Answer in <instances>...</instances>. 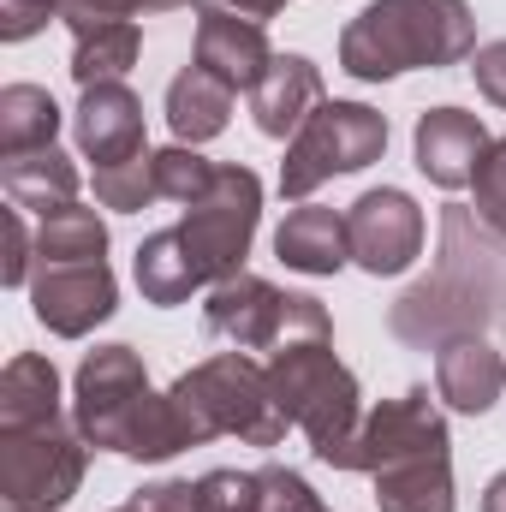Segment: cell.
Masks as SVG:
<instances>
[{
  "label": "cell",
  "instance_id": "26",
  "mask_svg": "<svg viewBox=\"0 0 506 512\" xmlns=\"http://www.w3.org/2000/svg\"><path fill=\"white\" fill-rule=\"evenodd\" d=\"M108 256V221L84 203H66L36 221V262H96Z\"/></svg>",
  "mask_w": 506,
  "mask_h": 512
},
{
  "label": "cell",
  "instance_id": "25",
  "mask_svg": "<svg viewBox=\"0 0 506 512\" xmlns=\"http://www.w3.org/2000/svg\"><path fill=\"white\" fill-rule=\"evenodd\" d=\"M60 131V108L42 84H6L0 90V161L48 149Z\"/></svg>",
  "mask_w": 506,
  "mask_h": 512
},
{
  "label": "cell",
  "instance_id": "5",
  "mask_svg": "<svg viewBox=\"0 0 506 512\" xmlns=\"http://www.w3.org/2000/svg\"><path fill=\"white\" fill-rule=\"evenodd\" d=\"M268 382L280 411L292 417V429L310 435V453L322 465L340 459V447L358 435L364 423V393L358 376L334 358V340H292L268 358Z\"/></svg>",
  "mask_w": 506,
  "mask_h": 512
},
{
  "label": "cell",
  "instance_id": "22",
  "mask_svg": "<svg viewBox=\"0 0 506 512\" xmlns=\"http://www.w3.org/2000/svg\"><path fill=\"white\" fill-rule=\"evenodd\" d=\"M137 54H143V24L137 18L72 24V78H78V90L126 78L131 66H137Z\"/></svg>",
  "mask_w": 506,
  "mask_h": 512
},
{
  "label": "cell",
  "instance_id": "12",
  "mask_svg": "<svg viewBox=\"0 0 506 512\" xmlns=\"http://www.w3.org/2000/svg\"><path fill=\"white\" fill-rule=\"evenodd\" d=\"M346 233H352V262L364 274H405L423 256V209L411 203V191L376 185L346 209Z\"/></svg>",
  "mask_w": 506,
  "mask_h": 512
},
{
  "label": "cell",
  "instance_id": "37",
  "mask_svg": "<svg viewBox=\"0 0 506 512\" xmlns=\"http://www.w3.org/2000/svg\"><path fill=\"white\" fill-rule=\"evenodd\" d=\"M197 6H221V12H239V18L268 24V18H274V12H286L292 0H197Z\"/></svg>",
  "mask_w": 506,
  "mask_h": 512
},
{
  "label": "cell",
  "instance_id": "16",
  "mask_svg": "<svg viewBox=\"0 0 506 512\" xmlns=\"http://www.w3.org/2000/svg\"><path fill=\"white\" fill-rule=\"evenodd\" d=\"M435 393L465 417H483V411L501 405L506 358L489 346V334H459L435 352Z\"/></svg>",
  "mask_w": 506,
  "mask_h": 512
},
{
  "label": "cell",
  "instance_id": "2",
  "mask_svg": "<svg viewBox=\"0 0 506 512\" xmlns=\"http://www.w3.org/2000/svg\"><path fill=\"white\" fill-rule=\"evenodd\" d=\"M72 423L84 429L90 447L137 459V465H161V459L197 447L173 393L149 387V364H143L137 346L84 352V364L72 376Z\"/></svg>",
  "mask_w": 506,
  "mask_h": 512
},
{
  "label": "cell",
  "instance_id": "24",
  "mask_svg": "<svg viewBox=\"0 0 506 512\" xmlns=\"http://www.w3.org/2000/svg\"><path fill=\"white\" fill-rule=\"evenodd\" d=\"M48 417H66L60 411V370L42 352H18L0 370V429H30Z\"/></svg>",
  "mask_w": 506,
  "mask_h": 512
},
{
  "label": "cell",
  "instance_id": "15",
  "mask_svg": "<svg viewBox=\"0 0 506 512\" xmlns=\"http://www.w3.org/2000/svg\"><path fill=\"white\" fill-rule=\"evenodd\" d=\"M197 66L215 72L227 90H245V96H251L256 84H262V72L274 66L268 30H262L256 18L221 12V6H203V18H197Z\"/></svg>",
  "mask_w": 506,
  "mask_h": 512
},
{
  "label": "cell",
  "instance_id": "36",
  "mask_svg": "<svg viewBox=\"0 0 506 512\" xmlns=\"http://www.w3.org/2000/svg\"><path fill=\"white\" fill-rule=\"evenodd\" d=\"M471 78H477V90L506 108V42H483L477 54H471Z\"/></svg>",
  "mask_w": 506,
  "mask_h": 512
},
{
  "label": "cell",
  "instance_id": "1",
  "mask_svg": "<svg viewBox=\"0 0 506 512\" xmlns=\"http://www.w3.org/2000/svg\"><path fill=\"white\" fill-rule=\"evenodd\" d=\"M506 322V239L477 221V209H447L441 215V256L435 274L417 280L393 310L387 328L393 340L417 352H441L459 334H489Z\"/></svg>",
  "mask_w": 506,
  "mask_h": 512
},
{
  "label": "cell",
  "instance_id": "9",
  "mask_svg": "<svg viewBox=\"0 0 506 512\" xmlns=\"http://www.w3.org/2000/svg\"><path fill=\"white\" fill-rule=\"evenodd\" d=\"M256 221H262V179H256L251 167L227 161L215 173V191L203 203H191L185 221H179V239H185V251L197 256V268H203L209 286L245 274Z\"/></svg>",
  "mask_w": 506,
  "mask_h": 512
},
{
  "label": "cell",
  "instance_id": "28",
  "mask_svg": "<svg viewBox=\"0 0 506 512\" xmlns=\"http://www.w3.org/2000/svg\"><path fill=\"white\" fill-rule=\"evenodd\" d=\"M155 149L149 155H131L120 167H96V203L114 209V215H143L155 203Z\"/></svg>",
  "mask_w": 506,
  "mask_h": 512
},
{
  "label": "cell",
  "instance_id": "31",
  "mask_svg": "<svg viewBox=\"0 0 506 512\" xmlns=\"http://www.w3.org/2000/svg\"><path fill=\"white\" fill-rule=\"evenodd\" d=\"M197 512H256V471H209V477H197Z\"/></svg>",
  "mask_w": 506,
  "mask_h": 512
},
{
  "label": "cell",
  "instance_id": "8",
  "mask_svg": "<svg viewBox=\"0 0 506 512\" xmlns=\"http://www.w3.org/2000/svg\"><path fill=\"white\" fill-rule=\"evenodd\" d=\"M381 149H387V114H376L370 102H322L286 143L280 197L304 203L316 185H328L340 173H364L370 161H381Z\"/></svg>",
  "mask_w": 506,
  "mask_h": 512
},
{
  "label": "cell",
  "instance_id": "33",
  "mask_svg": "<svg viewBox=\"0 0 506 512\" xmlns=\"http://www.w3.org/2000/svg\"><path fill=\"white\" fill-rule=\"evenodd\" d=\"M173 6H191V0H60V18L72 30L96 18H143V12H173Z\"/></svg>",
  "mask_w": 506,
  "mask_h": 512
},
{
  "label": "cell",
  "instance_id": "21",
  "mask_svg": "<svg viewBox=\"0 0 506 512\" xmlns=\"http://www.w3.org/2000/svg\"><path fill=\"white\" fill-rule=\"evenodd\" d=\"M233 96L239 90H227L215 72H203L197 60L167 84V126H173V137L179 143H209V137H221L227 131V120H233Z\"/></svg>",
  "mask_w": 506,
  "mask_h": 512
},
{
  "label": "cell",
  "instance_id": "38",
  "mask_svg": "<svg viewBox=\"0 0 506 512\" xmlns=\"http://www.w3.org/2000/svg\"><path fill=\"white\" fill-rule=\"evenodd\" d=\"M483 512H506V471L501 477H489V489H483Z\"/></svg>",
  "mask_w": 506,
  "mask_h": 512
},
{
  "label": "cell",
  "instance_id": "18",
  "mask_svg": "<svg viewBox=\"0 0 506 512\" xmlns=\"http://www.w3.org/2000/svg\"><path fill=\"white\" fill-rule=\"evenodd\" d=\"M274 256L298 274H340L352 262V233L340 209L322 203H298L280 227H274Z\"/></svg>",
  "mask_w": 506,
  "mask_h": 512
},
{
  "label": "cell",
  "instance_id": "19",
  "mask_svg": "<svg viewBox=\"0 0 506 512\" xmlns=\"http://www.w3.org/2000/svg\"><path fill=\"white\" fill-rule=\"evenodd\" d=\"M78 185H84L78 161H72L66 149H54V143L0 161V191H6V203L24 209V215H36V221L54 215V209H66V203H78Z\"/></svg>",
  "mask_w": 506,
  "mask_h": 512
},
{
  "label": "cell",
  "instance_id": "10",
  "mask_svg": "<svg viewBox=\"0 0 506 512\" xmlns=\"http://www.w3.org/2000/svg\"><path fill=\"white\" fill-rule=\"evenodd\" d=\"M453 441H447V417H441V405L429 399V387H405L399 399H381L376 411H364V423H358V435L340 447V459H334V471H364V477H376L381 465H393V459H405V453H447Z\"/></svg>",
  "mask_w": 506,
  "mask_h": 512
},
{
  "label": "cell",
  "instance_id": "13",
  "mask_svg": "<svg viewBox=\"0 0 506 512\" xmlns=\"http://www.w3.org/2000/svg\"><path fill=\"white\" fill-rule=\"evenodd\" d=\"M489 143L495 137H489V126L477 114H465V108H429V114H417V131H411V161H417V173L429 185L465 191L477 179V161H483Z\"/></svg>",
  "mask_w": 506,
  "mask_h": 512
},
{
  "label": "cell",
  "instance_id": "4",
  "mask_svg": "<svg viewBox=\"0 0 506 512\" xmlns=\"http://www.w3.org/2000/svg\"><path fill=\"white\" fill-rule=\"evenodd\" d=\"M191 441H215V435H239L251 447H280L292 417L280 411L268 364H256L251 352H215L203 364H191L179 382L167 387Z\"/></svg>",
  "mask_w": 506,
  "mask_h": 512
},
{
  "label": "cell",
  "instance_id": "20",
  "mask_svg": "<svg viewBox=\"0 0 506 512\" xmlns=\"http://www.w3.org/2000/svg\"><path fill=\"white\" fill-rule=\"evenodd\" d=\"M381 512H459L453 495V453H405L376 471Z\"/></svg>",
  "mask_w": 506,
  "mask_h": 512
},
{
  "label": "cell",
  "instance_id": "32",
  "mask_svg": "<svg viewBox=\"0 0 506 512\" xmlns=\"http://www.w3.org/2000/svg\"><path fill=\"white\" fill-rule=\"evenodd\" d=\"M0 239H6L0 286H30V274H36V233L24 227V209H0Z\"/></svg>",
  "mask_w": 506,
  "mask_h": 512
},
{
  "label": "cell",
  "instance_id": "14",
  "mask_svg": "<svg viewBox=\"0 0 506 512\" xmlns=\"http://www.w3.org/2000/svg\"><path fill=\"white\" fill-rule=\"evenodd\" d=\"M72 131H78L84 161H96V167H120V161H131V155H149V137H143V102L126 90V78H114V84H90V90L78 96Z\"/></svg>",
  "mask_w": 506,
  "mask_h": 512
},
{
  "label": "cell",
  "instance_id": "30",
  "mask_svg": "<svg viewBox=\"0 0 506 512\" xmlns=\"http://www.w3.org/2000/svg\"><path fill=\"white\" fill-rule=\"evenodd\" d=\"M256 512H328V507L292 465H262L256 471Z\"/></svg>",
  "mask_w": 506,
  "mask_h": 512
},
{
  "label": "cell",
  "instance_id": "29",
  "mask_svg": "<svg viewBox=\"0 0 506 512\" xmlns=\"http://www.w3.org/2000/svg\"><path fill=\"white\" fill-rule=\"evenodd\" d=\"M471 191H477V203H471V209H477V221H483L489 233H501V239H506V137H495V143L483 149Z\"/></svg>",
  "mask_w": 506,
  "mask_h": 512
},
{
  "label": "cell",
  "instance_id": "27",
  "mask_svg": "<svg viewBox=\"0 0 506 512\" xmlns=\"http://www.w3.org/2000/svg\"><path fill=\"white\" fill-rule=\"evenodd\" d=\"M215 161H203L191 143H167V149H155V191L167 197V203H179V209H191V203H203L209 191H215Z\"/></svg>",
  "mask_w": 506,
  "mask_h": 512
},
{
  "label": "cell",
  "instance_id": "11",
  "mask_svg": "<svg viewBox=\"0 0 506 512\" xmlns=\"http://www.w3.org/2000/svg\"><path fill=\"white\" fill-rule=\"evenodd\" d=\"M120 304V280L108 268V256L96 262H36L30 274V310L48 334L60 340H84L90 328H102Z\"/></svg>",
  "mask_w": 506,
  "mask_h": 512
},
{
  "label": "cell",
  "instance_id": "6",
  "mask_svg": "<svg viewBox=\"0 0 506 512\" xmlns=\"http://www.w3.org/2000/svg\"><path fill=\"white\" fill-rule=\"evenodd\" d=\"M203 334L227 340L233 352H280L292 340H334V322L322 310V298L310 292H280L262 274H233L209 292L203 304Z\"/></svg>",
  "mask_w": 506,
  "mask_h": 512
},
{
  "label": "cell",
  "instance_id": "23",
  "mask_svg": "<svg viewBox=\"0 0 506 512\" xmlns=\"http://www.w3.org/2000/svg\"><path fill=\"white\" fill-rule=\"evenodd\" d=\"M131 274H137V292H143L149 304H161V310H173V304H185L197 286H209V280H203V268H197V256L185 251L179 227L149 233V239L137 245Z\"/></svg>",
  "mask_w": 506,
  "mask_h": 512
},
{
  "label": "cell",
  "instance_id": "3",
  "mask_svg": "<svg viewBox=\"0 0 506 512\" xmlns=\"http://www.w3.org/2000/svg\"><path fill=\"white\" fill-rule=\"evenodd\" d=\"M477 54V12L465 0H370L340 30V72L381 84L399 72H441Z\"/></svg>",
  "mask_w": 506,
  "mask_h": 512
},
{
  "label": "cell",
  "instance_id": "35",
  "mask_svg": "<svg viewBox=\"0 0 506 512\" xmlns=\"http://www.w3.org/2000/svg\"><path fill=\"white\" fill-rule=\"evenodd\" d=\"M114 512H197V483H149Z\"/></svg>",
  "mask_w": 506,
  "mask_h": 512
},
{
  "label": "cell",
  "instance_id": "34",
  "mask_svg": "<svg viewBox=\"0 0 506 512\" xmlns=\"http://www.w3.org/2000/svg\"><path fill=\"white\" fill-rule=\"evenodd\" d=\"M48 18H60V0H0V36L6 42H30L36 30H48Z\"/></svg>",
  "mask_w": 506,
  "mask_h": 512
},
{
  "label": "cell",
  "instance_id": "17",
  "mask_svg": "<svg viewBox=\"0 0 506 512\" xmlns=\"http://www.w3.org/2000/svg\"><path fill=\"white\" fill-rule=\"evenodd\" d=\"M322 66L304 54H274V66L262 72V84L251 90V120L262 137H298V126L322 108Z\"/></svg>",
  "mask_w": 506,
  "mask_h": 512
},
{
  "label": "cell",
  "instance_id": "7",
  "mask_svg": "<svg viewBox=\"0 0 506 512\" xmlns=\"http://www.w3.org/2000/svg\"><path fill=\"white\" fill-rule=\"evenodd\" d=\"M84 465L90 441L66 417L0 429V512H60L84 489Z\"/></svg>",
  "mask_w": 506,
  "mask_h": 512
}]
</instances>
